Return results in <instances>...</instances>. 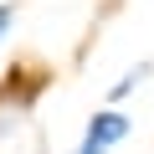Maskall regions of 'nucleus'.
<instances>
[{
  "instance_id": "obj_1",
  "label": "nucleus",
  "mask_w": 154,
  "mask_h": 154,
  "mask_svg": "<svg viewBox=\"0 0 154 154\" xmlns=\"http://www.w3.org/2000/svg\"><path fill=\"white\" fill-rule=\"evenodd\" d=\"M128 134H134V118L118 113V103H108V108H98L88 118V134H82V144H77V154H113Z\"/></svg>"
},
{
  "instance_id": "obj_2",
  "label": "nucleus",
  "mask_w": 154,
  "mask_h": 154,
  "mask_svg": "<svg viewBox=\"0 0 154 154\" xmlns=\"http://www.w3.org/2000/svg\"><path fill=\"white\" fill-rule=\"evenodd\" d=\"M149 77H154V62H139V67H128V72L118 77V82L108 88V103H123L128 93H139V88L149 82Z\"/></svg>"
},
{
  "instance_id": "obj_3",
  "label": "nucleus",
  "mask_w": 154,
  "mask_h": 154,
  "mask_svg": "<svg viewBox=\"0 0 154 154\" xmlns=\"http://www.w3.org/2000/svg\"><path fill=\"white\" fill-rule=\"evenodd\" d=\"M11 26H16V5H11V0H0V41L11 36Z\"/></svg>"
}]
</instances>
